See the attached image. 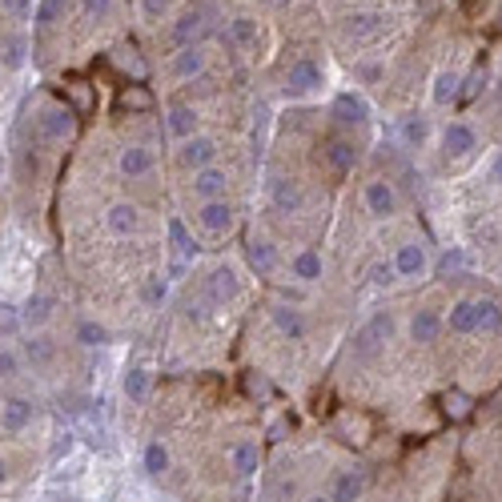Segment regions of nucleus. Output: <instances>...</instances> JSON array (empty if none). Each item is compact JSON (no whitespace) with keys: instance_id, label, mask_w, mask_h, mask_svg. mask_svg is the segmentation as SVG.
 I'll list each match as a JSON object with an SVG mask.
<instances>
[{"instance_id":"nucleus-1","label":"nucleus","mask_w":502,"mask_h":502,"mask_svg":"<svg viewBox=\"0 0 502 502\" xmlns=\"http://www.w3.org/2000/svg\"><path fill=\"white\" fill-rule=\"evenodd\" d=\"M76 125H81V117L73 109L60 105V101H49L37 112V121H32V145H40V149H65L76 137Z\"/></svg>"},{"instance_id":"nucleus-2","label":"nucleus","mask_w":502,"mask_h":502,"mask_svg":"<svg viewBox=\"0 0 502 502\" xmlns=\"http://www.w3.org/2000/svg\"><path fill=\"white\" fill-rule=\"evenodd\" d=\"M390 334H394V318H390V309H378V314L370 318V322L362 326L358 334H354V358H358V362H374L378 354L386 350Z\"/></svg>"},{"instance_id":"nucleus-18","label":"nucleus","mask_w":502,"mask_h":502,"mask_svg":"<svg viewBox=\"0 0 502 502\" xmlns=\"http://www.w3.org/2000/svg\"><path fill=\"white\" fill-rule=\"evenodd\" d=\"M53 309H57V298H53V293H32V298L24 301V309H21V326H24L29 334L45 330V326L53 322Z\"/></svg>"},{"instance_id":"nucleus-25","label":"nucleus","mask_w":502,"mask_h":502,"mask_svg":"<svg viewBox=\"0 0 502 502\" xmlns=\"http://www.w3.org/2000/svg\"><path fill=\"white\" fill-rule=\"evenodd\" d=\"M366 482H370L366 471H342L330 487V502H358L366 495Z\"/></svg>"},{"instance_id":"nucleus-48","label":"nucleus","mask_w":502,"mask_h":502,"mask_svg":"<svg viewBox=\"0 0 502 502\" xmlns=\"http://www.w3.org/2000/svg\"><path fill=\"white\" fill-rule=\"evenodd\" d=\"M81 13L89 16V21H109V16L117 13V0H81Z\"/></svg>"},{"instance_id":"nucleus-7","label":"nucleus","mask_w":502,"mask_h":502,"mask_svg":"<svg viewBox=\"0 0 502 502\" xmlns=\"http://www.w3.org/2000/svg\"><path fill=\"white\" fill-rule=\"evenodd\" d=\"M189 193L197 197V205L202 202H221V197H229V173L221 166H205L193 173V181H189Z\"/></svg>"},{"instance_id":"nucleus-35","label":"nucleus","mask_w":502,"mask_h":502,"mask_svg":"<svg viewBox=\"0 0 502 502\" xmlns=\"http://www.w3.org/2000/svg\"><path fill=\"white\" fill-rule=\"evenodd\" d=\"M149 394H153V374L145 366H133L125 374V398L133 406H145V402H149Z\"/></svg>"},{"instance_id":"nucleus-47","label":"nucleus","mask_w":502,"mask_h":502,"mask_svg":"<svg viewBox=\"0 0 502 502\" xmlns=\"http://www.w3.org/2000/svg\"><path fill=\"white\" fill-rule=\"evenodd\" d=\"M370 282H374L378 290H390V285L398 282V270H394L390 257H378V262L370 265Z\"/></svg>"},{"instance_id":"nucleus-8","label":"nucleus","mask_w":502,"mask_h":502,"mask_svg":"<svg viewBox=\"0 0 502 502\" xmlns=\"http://www.w3.org/2000/svg\"><path fill=\"white\" fill-rule=\"evenodd\" d=\"M362 202H366L370 218H378V221H386L398 213V193H394L390 177H370L366 189H362Z\"/></svg>"},{"instance_id":"nucleus-58","label":"nucleus","mask_w":502,"mask_h":502,"mask_svg":"<svg viewBox=\"0 0 502 502\" xmlns=\"http://www.w3.org/2000/svg\"><path fill=\"white\" fill-rule=\"evenodd\" d=\"M4 482H8V466L0 462V487H4Z\"/></svg>"},{"instance_id":"nucleus-38","label":"nucleus","mask_w":502,"mask_h":502,"mask_svg":"<svg viewBox=\"0 0 502 502\" xmlns=\"http://www.w3.org/2000/svg\"><path fill=\"white\" fill-rule=\"evenodd\" d=\"M24 60H29V40H24L21 32L0 37V65H4V68H21Z\"/></svg>"},{"instance_id":"nucleus-20","label":"nucleus","mask_w":502,"mask_h":502,"mask_svg":"<svg viewBox=\"0 0 502 502\" xmlns=\"http://www.w3.org/2000/svg\"><path fill=\"white\" fill-rule=\"evenodd\" d=\"M322 273H326V262H322V254L318 249H298V254L290 257V278L293 282H301V285H314V282H322Z\"/></svg>"},{"instance_id":"nucleus-22","label":"nucleus","mask_w":502,"mask_h":502,"mask_svg":"<svg viewBox=\"0 0 502 502\" xmlns=\"http://www.w3.org/2000/svg\"><path fill=\"white\" fill-rule=\"evenodd\" d=\"M205 13H197V8H189V13H181L177 16V24H173V45L177 49H189V45H202V37H205Z\"/></svg>"},{"instance_id":"nucleus-41","label":"nucleus","mask_w":502,"mask_h":502,"mask_svg":"<svg viewBox=\"0 0 502 502\" xmlns=\"http://www.w3.org/2000/svg\"><path fill=\"white\" fill-rule=\"evenodd\" d=\"M443 414L450 422H466L474 414V398L466 390H446L443 394Z\"/></svg>"},{"instance_id":"nucleus-44","label":"nucleus","mask_w":502,"mask_h":502,"mask_svg":"<svg viewBox=\"0 0 502 502\" xmlns=\"http://www.w3.org/2000/svg\"><path fill=\"white\" fill-rule=\"evenodd\" d=\"M76 342L89 345V350H97V345L109 342V330L101 322H93V318H81V322H76Z\"/></svg>"},{"instance_id":"nucleus-9","label":"nucleus","mask_w":502,"mask_h":502,"mask_svg":"<svg viewBox=\"0 0 502 502\" xmlns=\"http://www.w3.org/2000/svg\"><path fill=\"white\" fill-rule=\"evenodd\" d=\"M197 225H202L205 233H213V238H225V233L238 225V210H233L229 197H221V202H202L197 205Z\"/></svg>"},{"instance_id":"nucleus-21","label":"nucleus","mask_w":502,"mask_h":502,"mask_svg":"<svg viewBox=\"0 0 502 502\" xmlns=\"http://www.w3.org/2000/svg\"><path fill=\"white\" fill-rule=\"evenodd\" d=\"M334 121H337V125H345V129L366 125V121H370L366 97H358V93H337V97H334Z\"/></svg>"},{"instance_id":"nucleus-32","label":"nucleus","mask_w":502,"mask_h":502,"mask_svg":"<svg viewBox=\"0 0 502 502\" xmlns=\"http://www.w3.org/2000/svg\"><path fill=\"white\" fill-rule=\"evenodd\" d=\"M169 133L177 137V141H185V137L197 133V109L189 105V101H173L169 105Z\"/></svg>"},{"instance_id":"nucleus-40","label":"nucleus","mask_w":502,"mask_h":502,"mask_svg":"<svg viewBox=\"0 0 502 502\" xmlns=\"http://www.w3.org/2000/svg\"><path fill=\"white\" fill-rule=\"evenodd\" d=\"M334 430L345 438V443H354V446H362V443L370 438L366 418H358V414H350V410H345V414H337V418H334Z\"/></svg>"},{"instance_id":"nucleus-17","label":"nucleus","mask_w":502,"mask_h":502,"mask_svg":"<svg viewBox=\"0 0 502 502\" xmlns=\"http://www.w3.org/2000/svg\"><path fill=\"white\" fill-rule=\"evenodd\" d=\"M117 173L125 181H141L153 173V153L145 149V145H125V149L117 153Z\"/></svg>"},{"instance_id":"nucleus-23","label":"nucleus","mask_w":502,"mask_h":502,"mask_svg":"<svg viewBox=\"0 0 502 502\" xmlns=\"http://www.w3.org/2000/svg\"><path fill=\"white\" fill-rule=\"evenodd\" d=\"M322 153H326V166H330L337 177H345V173L358 166V145H354L350 137H330Z\"/></svg>"},{"instance_id":"nucleus-42","label":"nucleus","mask_w":502,"mask_h":502,"mask_svg":"<svg viewBox=\"0 0 502 502\" xmlns=\"http://www.w3.org/2000/svg\"><path fill=\"white\" fill-rule=\"evenodd\" d=\"M169 238H173V249H177V262H193V257H197V241L185 233V221H181V218L169 221Z\"/></svg>"},{"instance_id":"nucleus-33","label":"nucleus","mask_w":502,"mask_h":502,"mask_svg":"<svg viewBox=\"0 0 502 502\" xmlns=\"http://www.w3.org/2000/svg\"><path fill=\"white\" fill-rule=\"evenodd\" d=\"M398 137H402L406 149H422L430 137V117H422V112H406L402 125H398Z\"/></svg>"},{"instance_id":"nucleus-6","label":"nucleus","mask_w":502,"mask_h":502,"mask_svg":"<svg viewBox=\"0 0 502 502\" xmlns=\"http://www.w3.org/2000/svg\"><path fill=\"white\" fill-rule=\"evenodd\" d=\"M394 270H398V278H406V282H418V278H426V270H430V257H426V246H422L418 238H410V241H402V246L394 249Z\"/></svg>"},{"instance_id":"nucleus-14","label":"nucleus","mask_w":502,"mask_h":502,"mask_svg":"<svg viewBox=\"0 0 502 502\" xmlns=\"http://www.w3.org/2000/svg\"><path fill=\"white\" fill-rule=\"evenodd\" d=\"M270 205L278 213H301L306 210V189L293 177H273L270 181Z\"/></svg>"},{"instance_id":"nucleus-52","label":"nucleus","mask_w":502,"mask_h":502,"mask_svg":"<svg viewBox=\"0 0 502 502\" xmlns=\"http://www.w3.org/2000/svg\"><path fill=\"white\" fill-rule=\"evenodd\" d=\"M141 13H145V21H161L169 13V0H141Z\"/></svg>"},{"instance_id":"nucleus-30","label":"nucleus","mask_w":502,"mask_h":502,"mask_svg":"<svg viewBox=\"0 0 502 502\" xmlns=\"http://www.w3.org/2000/svg\"><path fill=\"white\" fill-rule=\"evenodd\" d=\"M169 466H173V458H169V446L161 443V438L145 443V450H141V471L149 474V479H166Z\"/></svg>"},{"instance_id":"nucleus-36","label":"nucleus","mask_w":502,"mask_h":502,"mask_svg":"<svg viewBox=\"0 0 502 502\" xmlns=\"http://www.w3.org/2000/svg\"><path fill=\"white\" fill-rule=\"evenodd\" d=\"M109 60L121 68V73L133 76V85H141V81H145V60H141V53H137L133 45H117V49L109 53Z\"/></svg>"},{"instance_id":"nucleus-54","label":"nucleus","mask_w":502,"mask_h":502,"mask_svg":"<svg viewBox=\"0 0 502 502\" xmlns=\"http://www.w3.org/2000/svg\"><path fill=\"white\" fill-rule=\"evenodd\" d=\"M490 181H495V185H502V149L490 157Z\"/></svg>"},{"instance_id":"nucleus-46","label":"nucleus","mask_w":502,"mask_h":502,"mask_svg":"<svg viewBox=\"0 0 502 502\" xmlns=\"http://www.w3.org/2000/svg\"><path fill=\"white\" fill-rule=\"evenodd\" d=\"M21 370H24L21 350H13V345H0V382H13Z\"/></svg>"},{"instance_id":"nucleus-27","label":"nucleus","mask_w":502,"mask_h":502,"mask_svg":"<svg viewBox=\"0 0 502 502\" xmlns=\"http://www.w3.org/2000/svg\"><path fill=\"white\" fill-rule=\"evenodd\" d=\"M443 330H450L454 337H474V301L471 298H458L450 306V314L443 318Z\"/></svg>"},{"instance_id":"nucleus-51","label":"nucleus","mask_w":502,"mask_h":502,"mask_svg":"<svg viewBox=\"0 0 502 502\" xmlns=\"http://www.w3.org/2000/svg\"><path fill=\"white\" fill-rule=\"evenodd\" d=\"M462 270H466V257L458 254V249H454V254H446L443 265H438V273H443V278H458Z\"/></svg>"},{"instance_id":"nucleus-37","label":"nucleus","mask_w":502,"mask_h":502,"mask_svg":"<svg viewBox=\"0 0 502 502\" xmlns=\"http://www.w3.org/2000/svg\"><path fill=\"white\" fill-rule=\"evenodd\" d=\"M462 93V73H454V68H443V73L435 76V89H430V97H435V105H450V101Z\"/></svg>"},{"instance_id":"nucleus-56","label":"nucleus","mask_w":502,"mask_h":502,"mask_svg":"<svg viewBox=\"0 0 502 502\" xmlns=\"http://www.w3.org/2000/svg\"><path fill=\"white\" fill-rule=\"evenodd\" d=\"M301 502H330V495H309V498H301Z\"/></svg>"},{"instance_id":"nucleus-16","label":"nucleus","mask_w":502,"mask_h":502,"mask_svg":"<svg viewBox=\"0 0 502 502\" xmlns=\"http://www.w3.org/2000/svg\"><path fill=\"white\" fill-rule=\"evenodd\" d=\"M246 262L257 278H273V270H278V254H273V246L262 233H249L246 238Z\"/></svg>"},{"instance_id":"nucleus-34","label":"nucleus","mask_w":502,"mask_h":502,"mask_svg":"<svg viewBox=\"0 0 502 502\" xmlns=\"http://www.w3.org/2000/svg\"><path fill=\"white\" fill-rule=\"evenodd\" d=\"M474 334H502V306L495 298L474 301Z\"/></svg>"},{"instance_id":"nucleus-10","label":"nucleus","mask_w":502,"mask_h":502,"mask_svg":"<svg viewBox=\"0 0 502 502\" xmlns=\"http://www.w3.org/2000/svg\"><path fill=\"white\" fill-rule=\"evenodd\" d=\"M474 149H479V133H474L466 121H450L443 129V157L446 161H466Z\"/></svg>"},{"instance_id":"nucleus-4","label":"nucleus","mask_w":502,"mask_h":502,"mask_svg":"<svg viewBox=\"0 0 502 502\" xmlns=\"http://www.w3.org/2000/svg\"><path fill=\"white\" fill-rule=\"evenodd\" d=\"M322 81H326L322 65L314 57H298L285 68V97H309V93L322 89Z\"/></svg>"},{"instance_id":"nucleus-43","label":"nucleus","mask_w":502,"mask_h":502,"mask_svg":"<svg viewBox=\"0 0 502 502\" xmlns=\"http://www.w3.org/2000/svg\"><path fill=\"white\" fill-rule=\"evenodd\" d=\"M65 8H68V0H40V8H37V29H40V32L57 29V24L65 21Z\"/></svg>"},{"instance_id":"nucleus-5","label":"nucleus","mask_w":502,"mask_h":502,"mask_svg":"<svg viewBox=\"0 0 502 502\" xmlns=\"http://www.w3.org/2000/svg\"><path fill=\"white\" fill-rule=\"evenodd\" d=\"M218 153H221V145H218V137H210V133H193L177 145V161L189 173H197L205 166H218Z\"/></svg>"},{"instance_id":"nucleus-49","label":"nucleus","mask_w":502,"mask_h":502,"mask_svg":"<svg viewBox=\"0 0 502 502\" xmlns=\"http://www.w3.org/2000/svg\"><path fill=\"white\" fill-rule=\"evenodd\" d=\"M141 298L149 301V306L166 301V278H161V273H149V278H145V285H141Z\"/></svg>"},{"instance_id":"nucleus-50","label":"nucleus","mask_w":502,"mask_h":502,"mask_svg":"<svg viewBox=\"0 0 502 502\" xmlns=\"http://www.w3.org/2000/svg\"><path fill=\"white\" fill-rule=\"evenodd\" d=\"M0 13L13 16V21H24L32 13V0H0Z\"/></svg>"},{"instance_id":"nucleus-31","label":"nucleus","mask_w":502,"mask_h":502,"mask_svg":"<svg viewBox=\"0 0 502 502\" xmlns=\"http://www.w3.org/2000/svg\"><path fill=\"white\" fill-rule=\"evenodd\" d=\"M21 358L24 362H32V366H49V362L57 358V342L49 334H29L24 337V345H21Z\"/></svg>"},{"instance_id":"nucleus-59","label":"nucleus","mask_w":502,"mask_h":502,"mask_svg":"<svg viewBox=\"0 0 502 502\" xmlns=\"http://www.w3.org/2000/svg\"><path fill=\"white\" fill-rule=\"evenodd\" d=\"M0 169H4V157H0Z\"/></svg>"},{"instance_id":"nucleus-15","label":"nucleus","mask_w":502,"mask_h":502,"mask_svg":"<svg viewBox=\"0 0 502 502\" xmlns=\"http://www.w3.org/2000/svg\"><path fill=\"white\" fill-rule=\"evenodd\" d=\"M238 293H241V282H238V273H233L229 265L210 270V278H205V298H210V306H229Z\"/></svg>"},{"instance_id":"nucleus-39","label":"nucleus","mask_w":502,"mask_h":502,"mask_svg":"<svg viewBox=\"0 0 502 502\" xmlns=\"http://www.w3.org/2000/svg\"><path fill=\"white\" fill-rule=\"evenodd\" d=\"M117 109H125V112H149V109H153V93L145 89V85H133V81H129L125 89L117 93Z\"/></svg>"},{"instance_id":"nucleus-29","label":"nucleus","mask_w":502,"mask_h":502,"mask_svg":"<svg viewBox=\"0 0 502 502\" xmlns=\"http://www.w3.org/2000/svg\"><path fill=\"white\" fill-rule=\"evenodd\" d=\"M229 40L241 49V53H257V45H262V29H257L254 16H233L229 21Z\"/></svg>"},{"instance_id":"nucleus-13","label":"nucleus","mask_w":502,"mask_h":502,"mask_svg":"<svg viewBox=\"0 0 502 502\" xmlns=\"http://www.w3.org/2000/svg\"><path fill=\"white\" fill-rule=\"evenodd\" d=\"M205 68H210V53H205V45H189V49H177L173 53V81H197V76H205Z\"/></svg>"},{"instance_id":"nucleus-55","label":"nucleus","mask_w":502,"mask_h":502,"mask_svg":"<svg viewBox=\"0 0 502 502\" xmlns=\"http://www.w3.org/2000/svg\"><path fill=\"white\" fill-rule=\"evenodd\" d=\"M362 76H366V81H370V85H374V81H378V76H382V68H378V65H362Z\"/></svg>"},{"instance_id":"nucleus-26","label":"nucleus","mask_w":502,"mask_h":502,"mask_svg":"<svg viewBox=\"0 0 502 502\" xmlns=\"http://www.w3.org/2000/svg\"><path fill=\"white\" fill-rule=\"evenodd\" d=\"M105 225L117 233V238H129V233L141 229V210H137L133 202H117V205H109Z\"/></svg>"},{"instance_id":"nucleus-11","label":"nucleus","mask_w":502,"mask_h":502,"mask_svg":"<svg viewBox=\"0 0 502 502\" xmlns=\"http://www.w3.org/2000/svg\"><path fill=\"white\" fill-rule=\"evenodd\" d=\"M270 318H273V326L282 330V337H290V342H306V337H309V318H306V309L290 306V301H273V306H270Z\"/></svg>"},{"instance_id":"nucleus-3","label":"nucleus","mask_w":502,"mask_h":502,"mask_svg":"<svg viewBox=\"0 0 502 502\" xmlns=\"http://www.w3.org/2000/svg\"><path fill=\"white\" fill-rule=\"evenodd\" d=\"M390 13H350L342 21V37L354 40V45H374L378 37L390 32Z\"/></svg>"},{"instance_id":"nucleus-12","label":"nucleus","mask_w":502,"mask_h":502,"mask_svg":"<svg viewBox=\"0 0 502 502\" xmlns=\"http://www.w3.org/2000/svg\"><path fill=\"white\" fill-rule=\"evenodd\" d=\"M229 471H233V479H241V482L257 479V471H262V446H257L254 438L233 443L229 446Z\"/></svg>"},{"instance_id":"nucleus-28","label":"nucleus","mask_w":502,"mask_h":502,"mask_svg":"<svg viewBox=\"0 0 502 502\" xmlns=\"http://www.w3.org/2000/svg\"><path fill=\"white\" fill-rule=\"evenodd\" d=\"M65 105L76 112V117H85V112H93L97 105V93H93L89 81H81V76H68L65 81Z\"/></svg>"},{"instance_id":"nucleus-19","label":"nucleus","mask_w":502,"mask_h":502,"mask_svg":"<svg viewBox=\"0 0 502 502\" xmlns=\"http://www.w3.org/2000/svg\"><path fill=\"white\" fill-rule=\"evenodd\" d=\"M32 402L29 398H4V402H0V430H4V435H21L24 426H32Z\"/></svg>"},{"instance_id":"nucleus-45","label":"nucleus","mask_w":502,"mask_h":502,"mask_svg":"<svg viewBox=\"0 0 502 502\" xmlns=\"http://www.w3.org/2000/svg\"><path fill=\"white\" fill-rule=\"evenodd\" d=\"M246 394L254 398V402L265 406V402H273V382L265 374H257V370H249L246 374Z\"/></svg>"},{"instance_id":"nucleus-57","label":"nucleus","mask_w":502,"mask_h":502,"mask_svg":"<svg viewBox=\"0 0 502 502\" xmlns=\"http://www.w3.org/2000/svg\"><path fill=\"white\" fill-rule=\"evenodd\" d=\"M262 4H270V8H282V4H290V0H262Z\"/></svg>"},{"instance_id":"nucleus-53","label":"nucleus","mask_w":502,"mask_h":502,"mask_svg":"<svg viewBox=\"0 0 502 502\" xmlns=\"http://www.w3.org/2000/svg\"><path fill=\"white\" fill-rule=\"evenodd\" d=\"M290 426H293L290 418H278V422H273V426H270V438H273V443H282V438L290 435Z\"/></svg>"},{"instance_id":"nucleus-24","label":"nucleus","mask_w":502,"mask_h":502,"mask_svg":"<svg viewBox=\"0 0 502 502\" xmlns=\"http://www.w3.org/2000/svg\"><path fill=\"white\" fill-rule=\"evenodd\" d=\"M438 334H443V314H438V309H430V306L414 309V318H410V342L430 345V342H438Z\"/></svg>"}]
</instances>
